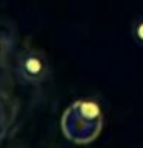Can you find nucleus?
Listing matches in <instances>:
<instances>
[{
	"label": "nucleus",
	"instance_id": "1",
	"mask_svg": "<svg viewBox=\"0 0 143 148\" xmlns=\"http://www.w3.org/2000/svg\"><path fill=\"white\" fill-rule=\"evenodd\" d=\"M17 73L29 83L43 82L49 74V63L46 56L39 49H28L17 60Z\"/></svg>",
	"mask_w": 143,
	"mask_h": 148
},
{
	"label": "nucleus",
	"instance_id": "2",
	"mask_svg": "<svg viewBox=\"0 0 143 148\" xmlns=\"http://www.w3.org/2000/svg\"><path fill=\"white\" fill-rule=\"evenodd\" d=\"M131 34H132L134 42H136L138 46H143V12L138 14L136 17V20L132 22Z\"/></svg>",
	"mask_w": 143,
	"mask_h": 148
},
{
	"label": "nucleus",
	"instance_id": "3",
	"mask_svg": "<svg viewBox=\"0 0 143 148\" xmlns=\"http://www.w3.org/2000/svg\"><path fill=\"white\" fill-rule=\"evenodd\" d=\"M11 51V40L6 32L0 31V65H5Z\"/></svg>",
	"mask_w": 143,
	"mask_h": 148
}]
</instances>
